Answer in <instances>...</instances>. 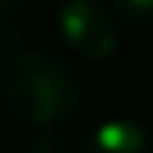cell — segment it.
Returning <instances> with one entry per match:
<instances>
[{
    "label": "cell",
    "instance_id": "obj_1",
    "mask_svg": "<svg viewBox=\"0 0 153 153\" xmlns=\"http://www.w3.org/2000/svg\"><path fill=\"white\" fill-rule=\"evenodd\" d=\"M0 96L25 125L61 128L78 114L82 85L57 57L22 50L0 64Z\"/></svg>",
    "mask_w": 153,
    "mask_h": 153
},
{
    "label": "cell",
    "instance_id": "obj_2",
    "mask_svg": "<svg viewBox=\"0 0 153 153\" xmlns=\"http://www.w3.org/2000/svg\"><path fill=\"white\" fill-rule=\"evenodd\" d=\"M57 32L85 61H107L117 50V25L93 0H64L57 7Z\"/></svg>",
    "mask_w": 153,
    "mask_h": 153
},
{
    "label": "cell",
    "instance_id": "obj_3",
    "mask_svg": "<svg viewBox=\"0 0 153 153\" xmlns=\"http://www.w3.org/2000/svg\"><path fill=\"white\" fill-rule=\"evenodd\" d=\"M78 153H153V139L139 121L111 117V121H100L82 139Z\"/></svg>",
    "mask_w": 153,
    "mask_h": 153
},
{
    "label": "cell",
    "instance_id": "obj_4",
    "mask_svg": "<svg viewBox=\"0 0 153 153\" xmlns=\"http://www.w3.org/2000/svg\"><path fill=\"white\" fill-rule=\"evenodd\" d=\"M22 153H71L68 143L57 135V128H36V135L29 139V146Z\"/></svg>",
    "mask_w": 153,
    "mask_h": 153
},
{
    "label": "cell",
    "instance_id": "obj_5",
    "mask_svg": "<svg viewBox=\"0 0 153 153\" xmlns=\"http://www.w3.org/2000/svg\"><path fill=\"white\" fill-rule=\"evenodd\" d=\"M114 7L132 22H153V0H114Z\"/></svg>",
    "mask_w": 153,
    "mask_h": 153
},
{
    "label": "cell",
    "instance_id": "obj_6",
    "mask_svg": "<svg viewBox=\"0 0 153 153\" xmlns=\"http://www.w3.org/2000/svg\"><path fill=\"white\" fill-rule=\"evenodd\" d=\"M14 7H18V0H0V22H4V18L14 11Z\"/></svg>",
    "mask_w": 153,
    "mask_h": 153
}]
</instances>
